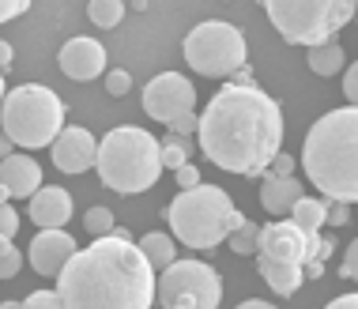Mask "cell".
Masks as SVG:
<instances>
[{
  "mask_svg": "<svg viewBox=\"0 0 358 309\" xmlns=\"http://www.w3.org/2000/svg\"><path fill=\"white\" fill-rule=\"evenodd\" d=\"M15 230H19V215H15V208H8V200H4V204H0V234L15 238Z\"/></svg>",
  "mask_w": 358,
  "mask_h": 309,
  "instance_id": "cell-30",
  "label": "cell"
},
{
  "mask_svg": "<svg viewBox=\"0 0 358 309\" xmlns=\"http://www.w3.org/2000/svg\"><path fill=\"white\" fill-rule=\"evenodd\" d=\"M264 173H275V178H283V173H294V159H290V154H283V151H275Z\"/></svg>",
  "mask_w": 358,
  "mask_h": 309,
  "instance_id": "cell-32",
  "label": "cell"
},
{
  "mask_svg": "<svg viewBox=\"0 0 358 309\" xmlns=\"http://www.w3.org/2000/svg\"><path fill=\"white\" fill-rule=\"evenodd\" d=\"M106 76V91L113 94V99H121V94H129V87H132V76L124 72V69H110V72H102Z\"/></svg>",
  "mask_w": 358,
  "mask_h": 309,
  "instance_id": "cell-28",
  "label": "cell"
},
{
  "mask_svg": "<svg viewBox=\"0 0 358 309\" xmlns=\"http://www.w3.org/2000/svg\"><path fill=\"white\" fill-rule=\"evenodd\" d=\"M57 64H61V72L69 76V80H94V76H102L106 72V45L102 42H94V38H69L64 42V50L57 53Z\"/></svg>",
  "mask_w": 358,
  "mask_h": 309,
  "instance_id": "cell-14",
  "label": "cell"
},
{
  "mask_svg": "<svg viewBox=\"0 0 358 309\" xmlns=\"http://www.w3.org/2000/svg\"><path fill=\"white\" fill-rule=\"evenodd\" d=\"M23 12H31V0H0V27L19 19Z\"/></svg>",
  "mask_w": 358,
  "mask_h": 309,
  "instance_id": "cell-29",
  "label": "cell"
},
{
  "mask_svg": "<svg viewBox=\"0 0 358 309\" xmlns=\"http://www.w3.org/2000/svg\"><path fill=\"white\" fill-rule=\"evenodd\" d=\"M328 309H358V294H340L328 302Z\"/></svg>",
  "mask_w": 358,
  "mask_h": 309,
  "instance_id": "cell-37",
  "label": "cell"
},
{
  "mask_svg": "<svg viewBox=\"0 0 358 309\" xmlns=\"http://www.w3.org/2000/svg\"><path fill=\"white\" fill-rule=\"evenodd\" d=\"M309 50V72L313 76H336L347 64V53H343V45L336 42V38H324V42H313V45H306Z\"/></svg>",
  "mask_w": 358,
  "mask_h": 309,
  "instance_id": "cell-19",
  "label": "cell"
},
{
  "mask_svg": "<svg viewBox=\"0 0 358 309\" xmlns=\"http://www.w3.org/2000/svg\"><path fill=\"white\" fill-rule=\"evenodd\" d=\"M0 99H4V72H0Z\"/></svg>",
  "mask_w": 358,
  "mask_h": 309,
  "instance_id": "cell-42",
  "label": "cell"
},
{
  "mask_svg": "<svg viewBox=\"0 0 358 309\" xmlns=\"http://www.w3.org/2000/svg\"><path fill=\"white\" fill-rule=\"evenodd\" d=\"M170 132H178V136H192V132H196V110L173 117V121H170Z\"/></svg>",
  "mask_w": 358,
  "mask_h": 309,
  "instance_id": "cell-31",
  "label": "cell"
},
{
  "mask_svg": "<svg viewBox=\"0 0 358 309\" xmlns=\"http://www.w3.org/2000/svg\"><path fill=\"white\" fill-rule=\"evenodd\" d=\"M181 53H185L192 72L211 76V80L215 76L227 80V76L241 72V64L249 57V45H245V34L234 23H227V19H204V23H196L185 34Z\"/></svg>",
  "mask_w": 358,
  "mask_h": 309,
  "instance_id": "cell-8",
  "label": "cell"
},
{
  "mask_svg": "<svg viewBox=\"0 0 358 309\" xmlns=\"http://www.w3.org/2000/svg\"><path fill=\"white\" fill-rule=\"evenodd\" d=\"M87 19L102 31H113V27L124 19V0H91L87 4Z\"/></svg>",
  "mask_w": 358,
  "mask_h": 309,
  "instance_id": "cell-23",
  "label": "cell"
},
{
  "mask_svg": "<svg viewBox=\"0 0 358 309\" xmlns=\"http://www.w3.org/2000/svg\"><path fill=\"white\" fill-rule=\"evenodd\" d=\"M27 200H31L27 211H31V223L34 227H69V219H72V196L64 189L38 185Z\"/></svg>",
  "mask_w": 358,
  "mask_h": 309,
  "instance_id": "cell-16",
  "label": "cell"
},
{
  "mask_svg": "<svg viewBox=\"0 0 358 309\" xmlns=\"http://www.w3.org/2000/svg\"><path fill=\"white\" fill-rule=\"evenodd\" d=\"M317 245H321V234H317V230H302L294 219H283V215H279L275 223L257 227V253L275 257V260H287V264H298V268H302L306 260L317 257Z\"/></svg>",
  "mask_w": 358,
  "mask_h": 309,
  "instance_id": "cell-10",
  "label": "cell"
},
{
  "mask_svg": "<svg viewBox=\"0 0 358 309\" xmlns=\"http://www.w3.org/2000/svg\"><path fill=\"white\" fill-rule=\"evenodd\" d=\"M192 159V143L189 136H178V132H170L166 140H159V162H162V170H178L181 162H189Z\"/></svg>",
  "mask_w": 358,
  "mask_h": 309,
  "instance_id": "cell-22",
  "label": "cell"
},
{
  "mask_svg": "<svg viewBox=\"0 0 358 309\" xmlns=\"http://www.w3.org/2000/svg\"><path fill=\"white\" fill-rule=\"evenodd\" d=\"M155 283V302L166 309H219L222 302V279L204 260H178L173 257L166 268H159Z\"/></svg>",
  "mask_w": 358,
  "mask_h": 309,
  "instance_id": "cell-9",
  "label": "cell"
},
{
  "mask_svg": "<svg viewBox=\"0 0 358 309\" xmlns=\"http://www.w3.org/2000/svg\"><path fill=\"white\" fill-rule=\"evenodd\" d=\"M94 170H99L102 185L113 192H124V196L148 192L162 178L159 140L148 129H136V124L110 129L94 148Z\"/></svg>",
  "mask_w": 358,
  "mask_h": 309,
  "instance_id": "cell-4",
  "label": "cell"
},
{
  "mask_svg": "<svg viewBox=\"0 0 358 309\" xmlns=\"http://www.w3.org/2000/svg\"><path fill=\"white\" fill-rule=\"evenodd\" d=\"M222 241H227V245L234 249L238 257H249V253H257V223H249V219H241V223H238L234 230H230V234L222 238Z\"/></svg>",
  "mask_w": 358,
  "mask_h": 309,
  "instance_id": "cell-24",
  "label": "cell"
},
{
  "mask_svg": "<svg viewBox=\"0 0 358 309\" xmlns=\"http://www.w3.org/2000/svg\"><path fill=\"white\" fill-rule=\"evenodd\" d=\"M306 178L324 192L328 200L355 204L358 200V110L343 106L306 132L302 143Z\"/></svg>",
  "mask_w": 358,
  "mask_h": 309,
  "instance_id": "cell-3",
  "label": "cell"
},
{
  "mask_svg": "<svg viewBox=\"0 0 358 309\" xmlns=\"http://www.w3.org/2000/svg\"><path fill=\"white\" fill-rule=\"evenodd\" d=\"M279 38L290 45H313L336 38L351 23L358 0H260Z\"/></svg>",
  "mask_w": 358,
  "mask_h": 309,
  "instance_id": "cell-7",
  "label": "cell"
},
{
  "mask_svg": "<svg viewBox=\"0 0 358 309\" xmlns=\"http://www.w3.org/2000/svg\"><path fill=\"white\" fill-rule=\"evenodd\" d=\"M94 136L80 124H61V132L50 140V154H53V166L61 173H87L94 166Z\"/></svg>",
  "mask_w": 358,
  "mask_h": 309,
  "instance_id": "cell-12",
  "label": "cell"
},
{
  "mask_svg": "<svg viewBox=\"0 0 358 309\" xmlns=\"http://www.w3.org/2000/svg\"><path fill=\"white\" fill-rule=\"evenodd\" d=\"M241 219L245 215L234 208L230 192L219 185H204V181L181 189L166 208V223L173 238L185 241L189 249H215Z\"/></svg>",
  "mask_w": 358,
  "mask_h": 309,
  "instance_id": "cell-5",
  "label": "cell"
},
{
  "mask_svg": "<svg viewBox=\"0 0 358 309\" xmlns=\"http://www.w3.org/2000/svg\"><path fill=\"white\" fill-rule=\"evenodd\" d=\"M347 219H351V215H347V208L340 204V200H328V215H324V223H332V227H343Z\"/></svg>",
  "mask_w": 358,
  "mask_h": 309,
  "instance_id": "cell-35",
  "label": "cell"
},
{
  "mask_svg": "<svg viewBox=\"0 0 358 309\" xmlns=\"http://www.w3.org/2000/svg\"><path fill=\"white\" fill-rule=\"evenodd\" d=\"M64 309H148L155 306V268L129 230L94 234L87 249L64 260L53 275Z\"/></svg>",
  "mask_w": 358,
  "mask_h": 309,
  "instance_id": "cell-2",
  "label": "cell"
},
{
  "mask_svg": "<svg viewBox=\"0 0 358 309\" xmlns=\"http://www.w3.org/2000/svg\"><path fill=\"white\" fill-rule=\"evenodd\" d=\"M196 140L208 162H215L219 170L260 178L272 154L283 148V110L249 80L227 83L196 117Z\"/></svg>",
  "mask_w": 358,
  "mask_h": 309,
  "instance_id": "cell-1",
  "label": "cell"
},
{
  "mask_svg": "<svg viewBox=\"0 0 358 309\" xmlns=\"http://www.w3.org/2000/svg\"><path fill=\"white\" fill-rule=\"evenodd\" d=\"M136 245H140V253L148 257L151 268H166L170 260L178 257V245H173V238L162 234V230H151V234H143Z\"/></svg>",
  "mask_w": 358,
  "mask_h": 309,
  "instance_id": "cell-20",
  "label": "cell"
},
{
  "mask_svg": "<svg viewBox=\"0 0 358 309\" xmlns=\"http://www.w3.org/2000/svg\"><path fill=\"white\" fill-rule=\"evenodd\" d=\"M324 215H328V200H317V196H298L294 208H290V219H294L302 230H321L324 227Z\"/></svg>",
  "mask_w": 358,
  "mask_h": 309,
  "instance_id": "cell-21",
  "label": "cell"
},
{
  "mask_svg": "<svg viewBox=\"0 0 358 309\" xmlns=\"http://www.w3.org/2000/svg\"><path fill=\"white\" fill-rule=\"evenodd\" d=\"M12 148H15V143H12V140H8V132H4V129H0V159H4V154H8V151H12Z\"/></svg>",
  "mask_w": 358,
  "mask_h": 309,
  "instance_id": "cell-40",
  "label": "cell"
},
{
  "mask_svg": "<svg viewBox=\"0 0 358 309\" xmlns=\"http://www.w3.org/2000/svg\"><path fill=\"white\" fill-rule=\"evenodd\" d=\"M4 200H8V189H4V185H0V204H4Z\"/></svg>",
  "mask_w": 358,
  "mask_h": 309,
  "instance_id": "cell-41",
  "label": "cell"
},
{
  "mask_svg": "<svg viewBox=\"0 0 358 309\" xmlns=\"http://www.w3.org/2000/svg\"><path fill=\"white\" fill-rule=\"evenodd\" d=\"M343 99H347V106H355V99H358V69L355 64L343 72Z\"/></svg>",
  "mask_w": 358,
  "mask_h": 309,
  "instance_id": "cell-34",
  "label": "cell"
},
{
  "mask_svg": "<svg viewBox=\"0 0 358 309\" xmlns=\"http://www.w3.org/2000/svg\"><path fill=\"white\" fill-rule=\"evenodd\" d=\"M76 249H80V245H76V238L64 227H38V234L31 241V249H27V257H31V264H34L38 275H50L53 279Z\"/></svg>",
  "mask_w": 358,
  "mask_h": 309,
  "instance_id": "cell-13",
  "label": "cell"
},
{
  "mask_svg": "<svg viewBox=\"0 0 358 309\" xmlns=\"http://www.w3.org/2000/svg\"><path fill=\"white\" fill-rule=\"evenodd\" d=\"M8 69H12V45L0 42V72H8Z\"/></svg>",
  "mask_w": 358,
  "mask_h": 309,
  "instance_id": "cell-38",
  "label": "cell"
},
{
  "mask_svg": "<svg viewBox=\"0 0 358 309\" xmlns=\"http://www.w3.org/2000/svg\"><path fill=\"white\" fill-rule=\"evenodd\" d=\"M173 173H178V178H173V181H178L181 189H189V185H196V181H200V170L192 166V162H181V166L173 170Z\"/></svg>",
  "mask_w": 358,
  "mask_h": 309,
  "instance_id": "cell-33",
  "label": "cell"
},
{
  "mask_svg": "<svg viewBox=\"0 0 358 309\" xmlns=\"http://www.w3.org/2000/svg\"><path fill=\"white\" fill-rule=\"evenodd\" d=\"M19 268H23V253L12 245V238L0 234V279H15Z\"/></svg>",
  "mask_w": 358,
  "mask_h": 309,
  "instance_id": "cell-25",
  "label": "cell"
},
{
  "mask_svg": "<svg viewBox=\"0 0 358 309\" xmlns=\"http://www.w3.org/2000/svg\"><path fill=\"white\" fill-rule=\"evenodd\" d=\"M302 181L283 173V178H275V173H268L264 185H260V208L268 211V215H290V208H294V200L302 196Z\"/></svg>",
  "mask_w": 358,
  "mask_h": 309,
  "instance_id": "cell-17",
  "label": "cell"
},
{
  "mask_svg": "<svg viewBox=\"0 0 358 309\" xmlns=\"http://www.w3.org/2000/svg\"><path fill=\"white\" fill-rule=\"evenodd\" d=\"M19 306H23V309H64V306H61V294H57V291H31Z\"/></svg>",
  "mask_w": 358,
  "mask_h": 309,
  "instance_id": "cell-27",
  "label": "cell"
},
{
  "mask_svg": "<svg viewBox=\"0 0 358 309\" xmlns=\"http://www.w3.org/2000/svg\"><path fill=\"white\" fill-rule=\"evenodd\" d=\"M241 309H272V302H260V298H245Z\"/></svg>",
  "mask_w": 358,
  "mask_h": 309,
  "instance_id": "cell-39",
  "label": "cell"
},
{
  "mask_svg": "<svg viewBox=\"0 0 358 309\" xmlns=\"http://www.w3.org/2000/svg\"><path fill=\"white\" fill-rule=\"evenodd\" d=\"M83 227H87V234H106V230H113V211L102 208V204H94L83 215Z\"/></svg>",
  "mask_w": 358,
  "mask_h": 309,
  "instance_id": "cell-26",
  "label": "cell"
},
{
  "mask_svg": "<svg viewBox=\"0 0 358 309\" xmlns=\"http://www.w3.org/2000/svg\"><path fill=\"white\" fill-rule=\"evenodd\" d=\"M340 275H343V279H355V275H358V245H351V249H347Z\"/></svg>",
  "mask_w": 358,
  "mask_h": 309,
  "instance_id": "cell-36",
  "label": "cell"
},
{
  "mask_svg": "<svg viewBox=\"0 0 358 309\" xmlns=\"http://www.w3.org/2000/svg\"><path fill=\"white\" fill-rule=\"evenodd\" d=\"M196 110V87L185 80L181 72H162L143 87V113L162 124H170L173 117Z\"/></svg>",
  "mask_w": 358,
  "mask_h": 309,
  "instance_id": "cell-11",
  "label": "cell"
},
{
  "mask_svg": "<svg viewBox=\"0 0 358 309\" xmlns=\"http://www.w3.org/2000/svg\"><path fill=\"white\" fill-rule=\"evenodd\" d=\"M257 268H260V275H264V283L272 287L279 298H290L298 287H302V279H306L298 264H287V260H275V257H264V253H260Z\"/></svg>",
  "mask_w": 358,
  "mask_h": 309,
  "instance_id": "cell-18",
  "label": "cell"
},
{
  "mask_svg": "<svg viewBox=\"0 0 358 309\" xmlns=\"http://www.w3.org/2000/svg\"><path fill=\"white\" fill-rule=\"evenodd\" d=\"M61 124H64V102L57 99V91L42 83L12 87L0 99V129L23 151L50 148V140L61 132Z\"/></svg>",
  "mask_w": 358,
  "mask_h": 309,
  "instance_id": "cell-6",
  "label": "cell"
},
{
  "mask_svg": "<svg viewBox=\"0 0 358 309\" xmlns=\"http://www.w3.org/2000/svg\"><path fill=\"white\" fill-rule=\"evenodd\" d=\"M0 185L8 189V196L27 200L31 192L42 185V166L34 162V154L27 151H8L0 159Z\"/></svg>",
  "mask_w": 358,
  "mask_h": 309,
  "instance_id": "cell-15",
  "label": "cell"
}]
</instances>
